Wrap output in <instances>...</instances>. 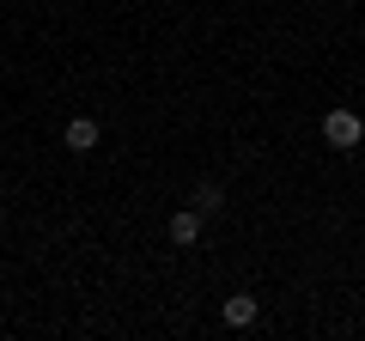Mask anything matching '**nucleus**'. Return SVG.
<instances>
[{
    "instance_id": "f257e3e1",
    "label": "nucleus",
    "mask_w": 365,
    "mask_h": 341,
    "mask_svg": "<svg viewBox=\"0 0 365 341\" xmlns=\"http://www.w3.org/2000/svg\"><path fill=\"white\" fill-rule=\"evenodd\" d=\"M323 141L335 146V153H353V146L365 141V116H359V110H347V104L329 110V116H323Z\"/></svg>"
},
{
    "instance_id": "f03ea898",
    "label": "nucleus",
    "mask_w": 365,
    "mask_h": 341,
    "mask_svg": "<svg viewBox=\"0 0 365 341\" xmlns=\"http://www.w3.org/2000/svg\"><path fill=\"white\" fill-rule=\"evenodd\" d=\"M201 220H207L201 208H182V213H170V225H165V232H170V244H177V250H189V244L201 238Z\"/></svg>"
},
{
    "instance_id": "7ed1b4c3",
    "label": "nucleus",
    "mask_w": 365,
    "mask_h": 341,
    "mask_svg": "<svg viewBox=\"0 0 365 341\" xmlns=\"http://www.w3.org/2000/svg\"><path fill=\"white\" fill-rule=\"evenodd\" d=\"M98 134H104V128H98L91 116H73V122L61 128V146H67V153H91V146H98Z\"/></svg>"
},
{
    "instance_id": "20e7f679",
    "label": "nucleus",
    "mask_w": 365,
    "mask_h": 341,
    "mask_svg": "<svg viewBox=\"0 0 365 341\" xmlns=\"http://www.w3.org/2000/svg\"><path fill=\"white\" fill-rule=\"evenodd\" d=\"M220 311H225V323H232V329H250V323L262 317V305H256V292H232Z\"/></svg>"
},
{
    "instance_id": "39448f33",
    "label": "nucleus",
    "mask_w": 365,
    "mask_h": 341,
    "mask_svg": "<svg viewBox=\"0 0 365 341\" xmlns=\"http://www.w3.org/2000/svg\"><path fill=\"white\" fill-rule=\"evenodd\" d=\"M195 208H201V213L213 220V213L225 208V189H220V183H201V189H195Z\"/></svg>"
}]
</instances>
